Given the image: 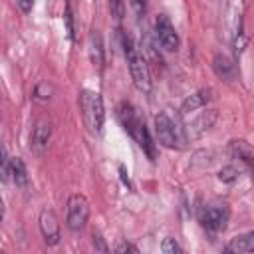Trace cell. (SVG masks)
I'll return each instance as SVG.
<instances>
[{"label":"cell","mask_w":254,"mask_h":254,"mask_svg":"<svg viewBox=\"0 0 254 254\" xmlns=\"http://www.w3.org/2000/svg\"><path fill=\"white\" fill-rule=\"evenodd\" d=\"M93 246H95V250H101V252H107V250H109V248L103 244V238H101L99 234H95V232H93Z\"/></svg>","instance_id":"25"},{"label":"cell","mask_w":254,"mask_h":254,"mask_svg":"<svg viewBox=\"0 0 254 254\" xmlns=\"http://www.w3.org/2000/svg\"><path fill=\"white\" fill-rule=\"evenodd\" d=\"M50 137H52V121L46 117L38 119L32 129V135H30V149L34 153H42L48 147Z\"/></svg>","instance_id":"9"},{"label":"cell","mask_w":254,"mask_h":254,"mask_svg":"<svg viewBox=\"0 0 254 254\" xmlns=\"http://www.w3.org/2000/svg\"><path fill=\"white\" fill-rule=\"evenodd\" d=\"M38 226H40V232H42V238L48 246H56L60 244V222H58V216L54 210L50 208H44L38 216Z\"/></svg>","instance_id":"8"},{"label":"cell","mask_w":254,"mask_h":254,"mask_svg":"<svg viewBox=\"0 0 254 254\" xmlns=\"http://www.w3.org/2000/svg\"><path fill=\"white\" fill-rule=\"evenodd\" d=\"M214 119H216V111L214 109L202 111L198 117H194V119H190L187 123V127H185V139H196V137H200L208 127H212Z\"/></svg>","instance_id":"10"},{"label":"cell","mask_w":254,"mask_h":254,"mask_svg":"<svg viewBox=\"0 0 254 254\" xmlns=\"http://www.w3.org/2000/svg\"><path fill=\"white\" fill-rule=\"evenodd\" d=\"M0 218H4V200L0 196Z\"/></svg>","instance_id":"26"},{"label":"cell","mask_w":254,"mask_h":254,"mask_svg":"<svg viewBox=\"0 0 254 254\" xmlns=\"http://www.w3.org/2000/svg\"><path fill=\"white\" fill-rule=\"evenodd\" d=\"M123 52H125V60H127V67H129V75L133 79V85L139 91L149 93L151 91V73H149L147 60L143 58V54L135 46L133 38L127 34H123Z\"/></svg>","instance_id":"2"},{"label":"cell","mask_w":254,"mask_h":254,"mask_svg":"<svg viewBox=\"0 0 254 254\" xmlns=\"http://www.w3.org/2000/svg\"><path fill=\"white\" fill-rule=\"evenodd\" d=\"M79 109H81V117H83L87 131L93 135L101 133L103 119H105L101 95L97 91H91V89H81L79 91Z\"/></svg>","instance_id":"3"},{"label":"cell","mask_w":254,"mask_h":254,"mask_svg":"<svg viewBox=\"0 0 254 254\" xmlns=\"http://www.w3.org/2000/svg\"><path fill=\"white\" fill-rule=\"evenodd\" d=\"M228 153H230L232 159H240V161H244L248 165L252 163V147H250V143L246 139H234V141H230Z\"/></svg>","instance_id":"14"},{"label":"cell","mask_w":254,"mask_h":254,"mask_svg":"<svg viewBox=\"0 0 254 254\" xmlns=\"http://www.w3.org/2000/svg\"><path fill=\"white\" fill-rule=\"evenodd\" d=\"M212 99V89L210 87H204V89H198V91H194V93H190L183 103H181V109H179V113L181 115H189V113H192V111H196V109H200V107H204L208 101Z\"/></svg>","instance_id":"11"},{"label":"cell","mask_w":254,"mask_h":254,"mask_svg":"<svg viewBox=\"0 0 254 254\" xmlns=\"http://www.w3.org/2000/svg\"><path fill=\"white\" fill-rule=\"evenodd\" d=\"M226 252H252L254 250V232H246V234H238L234 236L226 246Z\"/></svg>","instance_id":"15"},{"label":"cell","mask_w":254,"mask_h":254,"mask_svg":"<svg viewBox=\"0 0 254 254\" xmlns=\"http://www.w3.org/2000/svg\"><path fill=\"white\" fill-rule=\"evenodd\" d=\"M161 250H163L165 254H179V252H183L181 244H179L175 238H165V240L161 242Z\"/></svg>","instance_id":"20"},{"label":"cell","mask_w":254,"mask_h":254,"mask_svg":"<svg viewBox=\"0 0 254 254\" xmlns=\"http://www.w3.org/2000/svg\"><path fill=\"white\" fill-rule=\"evenodd\" d=\"M115 252H117V254H123V252H135V254H137V252H139V248H137V246H133L131 242H121V244H117V246H115Z\"/></svg>","instance_id":"22"},{"label":"cell","mask_w":254,"mask_h":254,"mask_svg":"<svg viewBox=\"0 0 254 254\" xmlns=\"http://www.w3.org/2000/svg\"><path fill=\"white\" fill-rule=\"evenodd\" d=\"M10 179L20 189H28V185H30L28 169H26V165H24V161L20 157H10Z\"/></svg>","instance_id":"12"},{"label":"cell","mask_w":254,"mask_h":254,"mask_svg":"<svg viewBox=\"0 0 254 254\" xmlns=\"http://www.w3.org/2000/svg\"><path fill=\"white\" fill-rule=\"evenodd\" d=\"M89 60L93 65L103 67V60H105V52H103V38L99 34V30H93L89 34Z\"/></svg>","instance_id":"13"},{"label":"cell","mask_w":254,"mask_h":254,"mask_svg":"<svg viewBox=\"0 0 254 254\" xmlns=\"http://www.w3.org/2000/svg\"><path fill=\"white\" fill-rule=\"evenodd\" d=\"M212 67H214L216 75L222 77V79H226V81H230V79L234 77V64H232L230 58H226V56H222V54H216V56H214Z\"/></svg>","instance_id":"16"},{"label":"cell","mask_w":254,"mask_h":254,"mask_svg":"<svg viewBox=\"0 0 254 254\" xmlns=\"http://www.w3.org/2000/svg\"><path fill=\"white\" fill-rule=\"evenodd\" d=\"M218 179H220L222 183H234V181L238 179V171H236L232 165L222 167V169L218 171Z\"/></svg>","instance_id":"19"},{"label":"cell","mask_w":254,"mask_h":254,"mask_svg":"<svg viewBox=\"0 0 254 254\" xmlns=\"http://www.w3.org/2000/svg\"><path fill=\"white\" fill-rule=\"evenodd\" d=\"M89 218V202L83 194H71L67 198V214H65V224L69 230L79 232L87 224Z\"/></svg>","instance_id":"5"},{"label":"cell","mask_w":254,"mask_h":254,"mask_svg":"<svg viewBox=\"0 0 254 254\" xmlns=\"http://www.w3.org/2000/svg\"><path fill=\"white\" fill-rule=\"evenodd\" d=\"M52 95H54V87H52L48 81H40V83H36L32 97H34L36 101H40V103H46V101L52 99Z\"/></svg>","instance_id":"17"},{"label":"cell","mask_w":254,"mask_h":254,"mask_svg":"<svg viewBox=\"0 0 254 254\" xmlns=\"http://www.w3.org/2000/svg\"><path fill=\"white\" fill-rule=\"evenodd\" d=\"M65 20H67V34L69 38H73V24H71V4H65Z\"/></svg>","instance_id":"24"},{"label":"cell","mask_w":254,"mask_h":254,"mask_svg":"<svg viewBox=\"0 0 254 254\" xmlns=\"http://www.w3.org/2000/svg\"><path fill=\"white\" fill-rule=\"evenodd\" d=\"M8 181H10V159L4 147L0 145V183H8Z\"/></svg>","instance_id":"18"},{"label":"cell","mask_w":254,"mask_h":254,"mask_svg":"<svg viewBox=\"0 0 254 254\" xmlns=\"http://www.w3.org/2000/svg\"><path fill=\"white\" fill-rule=\"evenodd\" d=\"M129 4H131V8H133L135 16H137V18H143L145 12H147V4H149V0H129Z\"/></svg>","instance_id":"21"},{"label":"cell","mask_w":254,"mask_h":254,"mask_svg":"<svg viewBox=\"0 0 254 254\" xmlns=\"http://www.w3.org/2000/svg\"><path fill=\"white\" fill-rule=\"evenodd\" d=\"M155 135H157V141L167 149H181L183 147L181 145L183 143L181 131L177 129L175 121L163 111L155 115Z\"/></svg>","instance_id":"4"},{"label":"cell","mask_w":254,"mask_h":254,"mask_svg":"<svg viewBox=\"0 0 254 254\" xmlns=\"http://www.w3.org/2000/svg\"><path fill=\"white\" fill-rule=\"evenodd\" d=\"M228 208L224 204H206L200 214H198V220L200 224L206 228V230H212V232H220L226 228L228 224Z\"/></svg>","instance_id":"6"},{"label":"cell","mask_w":254,"mask_h":254,"mask_svg":"<svg viewBox=\"0 0 254 254\" xmlns=\"http://www.w3.org/2000/svg\"><path fill=\"white\" fill-rule=\"evenodd\" d=\"M34 2H36V0H16V6L20 8L22 14H30L32 8H34Z\"/></svg>","instance_id":"23"},{"label":"cell","mask_w":254,"mask_h":254,"mask_svg":"<svg viewBox=\"0 0 254 254\" xmlns=\"http://www.w3.org/2000/svg\"><path fill=\"white\" fill-rule=\"evenodd\" d=\"M117 117H119L123 129L137 141V145H139L151 159H155V145H153V139H151L149 129H147V125H145V119L137 113V109H135L131 103L123 101V103L117 105Z\"/></svg>","instance_id":"1"},{"label":"cell","mask_w":254,"mask_h":254,"mask_svg":"<svg viewBox=\"0 0 254 254\" xmlns=\"http://www.w3.org/2000/svg\"><path fill=\"white\" fill-rule=\"evenodd\" d=\"M155 36H157V42L167 50V52H177L179 46H181V40H179V34L173 26V22L165 16V14H159L155 18Z\"/></svg>","instance_id":"7"}]
</instances>
